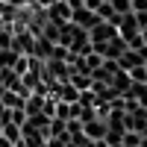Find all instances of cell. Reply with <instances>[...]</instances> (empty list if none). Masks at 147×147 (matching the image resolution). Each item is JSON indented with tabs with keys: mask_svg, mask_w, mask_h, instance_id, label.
Masks as SVG:
<instances>
[{
	"mask_svg": "<svg viewBox=\"0 0 147 147\" xmlns=\"http://www.w3.org/2000/svg\"><path fill=\"white\" fill-rule=\"evenodd\" d=\"M44 12H47V21L59 24V27H62V24H68V21L74 18V9L68 6V0H56V3H50Z\"/></svg>",
	"mask_w": 147,
	"mask_h": 147,
	"instance_id": "obj_1",
	"label": "cell"
},
{
	"mask_svg": "<svg viewBox=\"0 0 147 147\" xmlns=\"http://www.w3.org/2000/svg\"><path fill=\"white\" fill-rule=\"evenodd\" d=\"M106 121L103 118H91V121H85L82 124V136L88 138V141H100V138H106Z\"/></svg>",
	"mask_w": 147,
	"mask_h": 147,
	"instance_id": "obj_2",
	"label": "cell"
},
{
	"mask_svg": "<svg viewBox=\"0 0 147 147\" xmlns=\"http://www.w3.org/2000/svg\"><path fill=\"white\" fill-rule=\"evenodd\" d=\"M132 12H147V0H132Z\"/></svg>",
	"mask_w": 147,
	"mask_h": 147,
	"instance_id": "obj_10",
	"label": "cell"
},
{
	"mask_svg": "<svg viewBox=\"0 0 147 147\" xmlns=\"http://www.w3.org/2000/svg\"><path fill=\"white\" fill-rule=\"evenodd\" d=\"M71 21L77 24V27H82V30H91L100 18H97V12H94V9H88V6L82 3L80 9H74V18H71Z\"/></svg>",
	"mask_w": 147,
	"mask_h": 147,
	"instance_id": "obj_3",
	"label": "cell"
},
{
	"mask_svg": "<svg viewBox=\"0 0 147 147\" xmlns=\"http://www.w3.org/2000/svg\"><path fill=\"white\" fill-rule=\"evenodd\" d=\"M24 100H27V97L18 94V91H12V88H3V94H0V103H3L6 109H24Z\"/></svg>",
	"mask_w": 147,
	"mask_h": 147,
	"instance_id": "obj_5",
	"label": "cell"
},
{
	"mask_svg": "<svg viewBox=\"0 0 147 147\" xmlns=\"http://www.w3.org/2000/svg\"><path fill=\"white\" fill-rule=\"evenodd\" d=\"M15 147H27V144H24V141H18V144H15Z\"/></svg>",
	"mask_w": 147,
	"mask_h": 147,
	"instance_id": "obj_12",
	"label": "cell"
},
{
	"mask_svg": "<svg viewBox=\"0 0 147 147\" xmlns=\"http://www.w3.org/2000/svg\"><path fill=\"white\" fill-rule=\"evenodd\" d=\"M112 3V9L118 12V15H127V12H132V0H109Z\"/></svg>",
	"mask_w": 147,
	"mask_h": 147,
	"instance_id": "obj_9",
	"label": "cell"
},
{
	"mask_svg": "<svg viewBox=\"0 0 147 147\" xmlns=\"http://www.w3.org/2000/svg\"><path fill=\"white\" fill-rule=\"evenodd\" d=\"M121 144H124V147H141V136H138V132H132V129H127Z\"/></svg>",
	"mask_w": 147,
	"mask_h": 147,
	"instance_id": "obj_8",
	"label": "cell"
},
{
	"mask_svg": "<svg viewBox=\"0 0 147 147\" xmlns=\"http://www.w3.org/2000/svg\"><path fill=\"white\" fill-rule=\"evenodd\" d=\"M138 65H144V59H141L138 50H132V47H127V50L121 53V59H118V68L121 71H132V68H138Z\"/></svg>",
	"mask_w": 147,
	"mask_h": 147,
	"instance_id": "obj_4",
	"label": "cell"
},
{
	"mask_svg": "<svg viewBox=\"0 0 147 147\" xmlns=\"http://www.w3.org/2000/svg\"><path fill=\"white\" fill-rule=\"evenodd\" d=\"M127 74H129L132 82H147V65H138V68H132V71H127Z\"/></svg>",
	"mask_w": 147,
	"mask_h": 147,
	"instance_id": "obj_7",
	"label": "cell"
},
{
	"mask_svg": "<svg viewBox=\"0 0 147 147\" xmlns=\"http://www.w3.org/2000/svg\"><path fill=\"white\" fill-rule=\"evenodd\" d=\"M0 132H3V136H6L12 144H18V141H21V127L15 124V121H6V124L0 127Z\"/></svg>",
	"mask_w": 147,
	"mask_h": 147,
	"instance_id": "obj_6",
	"label": "cell"
},
{
	"mask_svg": "<svg viewBox=\"0 0 147 147\" xmlns=\"http://www.w3.org/2000/svg\"><path fill=\"white\" fill-rule=\"evenodd\" d=\"M0 147H15V144H12V141H9V138L3 136V132H0Z\"/></svg>",
	"mask_w": 147,
	"mask_h": 147,
	"instance_id": "obj_11",
	"label": "cell"
}]
</instances>
